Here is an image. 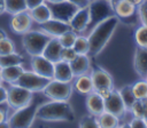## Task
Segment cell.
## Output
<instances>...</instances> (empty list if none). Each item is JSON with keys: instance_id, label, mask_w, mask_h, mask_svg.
<instances>
[{"instance_id": "13", "label": "cell", "mask_w": 147, "mask_h": 128, "mask_svg": "<svg viewBox=\"0 0 147 128\" xmlns=\"http://www.w3.org/2000/svg\"><path fill=\"white\" fill-rule=\"evenodd\" d=\"M31 67L32 71L45 77L47 79H53L54 73V63L47 59L42 54L31 56Z\"/></svg>"}, {"instance_id": "10", "label": "cell", "mask_w": 147, "mask_h": 128, "mask_svg": "<svg viewBox=\"0 0 147 128\" xmlns=\"http://www.w3.org/2000/svg\"><path fill=\"white\" fill-rule=\"evenodd\" d=\"M47 5L51 9V14H52L53 18L60 19V21H63V22H67V23H69V21L71 19L74 14L78 9L75 5H72L68 0H64V1H61V2H55V3L47 2Z\"/></svg>"}, {"instance_id": "18", "label": "cell", "mask_w": 147, "mask_h": 128, "mask_svg": "<svg viewBox=\"0 0 147 128\" xmlns=\"http://www.w3.org/2000/svg\"><path fill=\"white\" fill-rule=\"evenodd\" d=\"M113 6L115 15L118 19H129L137 14V6L129 0H116Z\"/></svg>"}, {"instance_id": "4", "label": "cell", "mask_w": 147, "mask_h": 128, "mask_svg": "<svg viewBox=\"0 0 147 128\" xmlns=\"http://www.w3.org/2000/svg\"><path fill=\"white\" fill-rule=\"evenodd\" d=\"M88 10H90L88 27H94L100 22L115 15L111 0H91L88 3Z\"/></svg>"}, {"instance_id": "48", "label": "cell", "mask_w": 147, "mask_h": 128, "mask_svg": "<svg viewBox=\"0 0 147 128\" xmlns=\"http://www.w3.org/2000/svg\"><path fill=\"white\" fill-rule=\"evenodd\" d=\"M2 82V77H1V67H0V85Z\"/></svg>"}, {"instance_id": "45", "label": "cell", "mask_w": 147, "mask_h": 128, "mask_svg": "<svg viewBox=\"0 0 147 128\" xmlns=\"http://www.w3.org/2000/svg\"><path fill=\"white\" fill-rule=\"evenodd\" d=\"M6 37H7L6 32H5L2 29H0V39H2V38H6Z\"/></svg>"}, {"instance_id": "27", "label": "cell", "mask_w": 147, "mask_h": 128, "mask_svg": "<svg viewBox=\"0 0 147 128\" xmlns=\"http://www.w3.org/2000/svg\"><path fill=\"white\" fill-rule=\"evenodd\" d=\"M23 61H24L23 56L15 51L7 54V55H1L0 56V67H7V66H11V65L22 64Z\"/></svg>"}, {"instance_id": "22", "label": "cell", "mask_w": 147, "mask_h": 128, "mask_svg": "<svg viewBox=\"0 0 147 128\" xmlns=\"http://www.w3.org/2000/svg\"><path fill=\"white\" fill-rule=\"evenodd\" d=\"M24 72V69L22 66V64H17V65H11V66H7V67H1V77H2V81L13 85L17 81V79L21 77V74Z\"/></svg>"}, {"instance_id": "5", "label": "cell", "mask_w": 147, "mask_h": 128, "mask_svg": "<svg viewBox=\"0 0 147 128\" xmlns=\"http://www.w3.org/2000/svg\"><path fill=\"white\" fill-rule=\"evenodd\" d=\"M37 109H38V104L36 102H33V99H32L26 106L17 109L15 111V113L10 118H8L7 126L20 127V128L31 127L36 119Z\"/></svg>"}, {"instance_id": "3", "label": "cell", "mask_w": 147, "mask_h": 128, "mask_svg": "<svg viewBox=\"0 0 147 128\" xmlns=\"http://www.w3.org/2000/svg\"><path fill=\"white\" fill-rule=\"evenodd\" d=\"M52 39L51 35L46 34L45 32L40 31H28L23 34L22 43L25 51L33 56V55H41L46 45Z\"/></svg>"}, {"instance_id": "37", "label": "cell", "mask_w": 147, "mask_h": 128, "mask_svg": "<svg viewBox=\"0 0 147 128\" xmlns=\"http://www.w3.org/2000/svg\"><path fill=\"white\" fill-rule=\"evenodd\" d=\"M77 55L78 54L75 51V49L72 47H63L62 51H61V59L70 63Z\"/></svg>"}, {"instance_id": "14", "label": "cell", "mask_w": 147, "mask_h": 128, "mask_svg": "<svg viewBox=\"0 0 147 128\" xmlns=\"http://www.w3.org/2000/svg\"><path fill=\"white\" fill-rule=\"evenodd\" d=\"M88 23H90L88 6L83 7V8H78L76 10V13L74 14V16L71 17V19L69 21L70 29L74 30L75 32H77V33L84 32L88 27Z\"/></svg>"}, {"instance_id": "2", "label": "cell", "mask_w": 147, "mask_h": 128, "mask_svg": "<svg viewBox=\"0 0 147 128\" xmlns=\"http://www.w3.org/2000/svg\"><path fill=\"white\" fill-rule=\"evenodd\" d=\"M36 118L42 121H68L75 120V112L68 101L47 102L37 109Z\"/></svg>"}, {"instance_id": "34", "label": "cell", "mask_w": 147, "mask_h": 128, "mask_svg": "<svg viewBox=\"0 0 147 128\" xmlns=\"http://www.w3.org/2000/svg\"><path fill=\"white\" fill-rule=\"evenodd\" d=\"M15 51V43L8 37L0 39V56Z\"/></svg>"}, {"instance_id": "49", "label": "cell", "mask_w": 147, "mask_h": 128, "mask_svg": "<svg viewBox=\"0 0 147 128\" xmlns=\"http://www.w3.org/2000/svg\"><path fill=\"white\" fill-rule=\"evenodd\" d=\"M145 80H146V81H147V75H146V78H145Z\"/></svg>"}, {"instance_id": "9", "label": "cell", "mask_w": 147, "mask_h": 128, "mask_svg": "<svg viewBox=\"0 0 147 128\" xmlns=\"http://www.w3.org/2000/svg\"><path fill=\"white\" fill-rule=\"evenodd\" d=\"M49 80L51 79L41 77L40 74L36 73L34 71H25L24 70V72L17 79L15 85H18L32 93H36V91H42V89L46 87V85L48 83Z\"/></svg>"}, {"instance_id": "24", "label": "cell", "mask_w": 147, "mask_h": 128, "mask_svg": "<svg viewBox=\"0 0 147 128\" xmlns=\"http://www.w3.org/2000/svg\"><path fill=\"white\" fill-rule=\"evenodd\" d=\"M32 19L39 24L41 23H45L46 21H48L49 18H52V14H51V9L47 5V2H44L41 3L40 6L29 10Z\"/></svg>"}, {"instance_id": "11", "label": "cell", "mask_w": 147, "mask_h": 128, "mask_svg": "<svg viewBox=\"0 0 147 128\" xmlns=\"http://www.w3.org/2000/svg\"><path fill=\"white\" fill-rule=\"evenodd\" d=\"M105 111L113 113L117 118H122L126 113L125 104L118 93V90L113 89L106 97H105Z\"/></svg>"}, {"instance_id": "47", "label": "cell", "mask_w": 147, "mask_h": 128, "mask_svg": "<svg viewBox=\"0 0 147 128\" xmlns=\"http://www.w3.org/2000/svg\"><path fill=\"white\" fill-rule=\"evenodd\" d=\"M144 119H145V121H146V123H147V107H146V112H145V115H144Z\"/></svg>"}, {"instance_id": "43", "label": "cell", "mask_w": 147, "mask_h": 128, "mask_svg": "<svg viewBox=\"0 0 147 128\" xmlns=\"http://www.w3.org/2000/svg\"><path fill=\"white\" fill-rule=\"evenodd\" d=\"M6 13V7H5V0H0V15Z\"/></svg>"}, {"instance_id": "32", "label": "cell", "mask_w": 147, "mask_h": 128, "mask_svg": "<svg viewBox=\"0 0 147 128\" xmlns=\"http://www.w3.org/2000/svg\"><path fill=\"white\" fill-rule=\"evenodd\" d=\"M76 38H77V32H75L74 30L70 29V30L65 31L63 34H61L57 39L60 40L62 47H72Z\"/></svg>"}, {"instance_id": "28", "label": "cell", "mask_w": 147, "mask_h": 128, "mask_svg": "<svg viewBox=\"0 0 147 128\" xmlns=\"http://www.w3.org/2000/svg\"><path fill=\"white\" fill-rule=\"evenodd\" d=\"M5 7H6V13L10 15L28 10L26 0H5Z\"/></svg>"}, {"instance_id": "41", "label": "cell", "mask_w": 147, "mask_h": 128, "mask_svg": "<svg viewBox=\"0 0 147 128\" xmlns=\"http://www.w3.org/2000/svg\"><path fill=\"white\" fill-rule=\"evenodd\" d=\"M8 121V111L7 109H0V125L6 123Z\"/></svg>"}, {"instance_id": "36", "label": "cell", "mask_w": 147, "mask_h": 128, "mask_svg": "<svg viewBox=\"0 0 147 128\" xmlns=\"http://www.w3.org/2000/svg\"><path fill=\"white\" fill-rule=\"evenodd\" d=\"M137 14L141 24L147 25V0H144L139 6H137Z\"/></svg>"}, {"instance_id": "23", "label": "cell", "mask_w": 147, "mask_h": 128, "mask_svg": "<svg viewBox=\"0 0 147 128\" xmlns=\"http://www.w3.org/2000/svg\"><path fill=\"white\" fill-rule=\"evenodd\" d=\"M74 88L77 93H79L82 95H87L94 90L92 79L90 75H86V74H82V75L76 77V80L74 82Z\"/></svg>"}, {"instance_id": "40", "label": "cell", "mask_w": 147, "mask_h": 128, "mask_svg": "<svg viewBox=\"0 0 147 128\" xmlns=\"http://www.w3.org/2000/svg\"><path fill=\"white\" fill-rule=\"evenodd\" d=\"M68 1L71 2L72 5H75L77 8H83V7L88 6L91 0H68Z\"/></svg>"}, {"instance_id": "8", "label": "cell", "mask_w": 147, "mask_h": 128, "mask_svg": "<svg viewBox=\"0 0 147 128\" xmlns=\"http://www.w3.org/2000/svg\"><path fill=\"white\" fill-rule=\"evenodd\" d=\"M32 99L33 93L18 85L14 83L7 89V103L10 107L15 110L26 106Z\"/></svg>"}, {"instance_id": "38", "label": "cell", "mask_w": 147, "mask_h": 128, "mask_svg": "<svg viewBox=\"0 0 147 128\" xmlns=\"http://www.w3.org/2000/svg\"><path fill=\"white\" fill-rule=\"evenodd\" d=\"M129 127H133V128H137V127H141V128H147V123L145 121L144 118H140V117H132L131 121L129 122Z\"/></svg>"}, {"instance_id": "29", "label": "cell", "mask_w": 147, "mask_h": 128, "mask_svg": "<svg viewBox=\"0 0 147 128\" xmlns=\"http://www.w3.org/2000/svg\"><path fill=\"white\" fill-rule=\"evenodd\" d=\"M132 86V91L137 99H147V81L141 78V80L136 81Z\"/></svg>"}, {"instance_id": "35", "label": "cell", "mask_w": 147, "mask_h": 128, "mask_svg": "<svg viewBox=\"0 0 147 128\" xmlns=\"http://www.w3.org/2000/svg\"><path fill=\"white\" fill-rule=\"evenodd\" d=\"M79 127H99L98 118L91 113L84 115L79 121Z\"/></svg>"}, {"instance_id": "6", "label": "cell", "mask_w": 147, "mask_h": 128, "mask_svg": "<svg viewBox=\"0 0 147 128\" xmlns=\"http://www.w3.org/2000/svg\"><path fill=\"white\" fill-rule=\"evenodd\" d=\"M74 86L71 82L59 81L51 79L46 87L42 89V93L46 97L54 101H68L71 96Z\"/></svg>"}, {"instance_id": "12", "label": "cell", "mask_w": 147, "mask_h": 128, "mask_svg": "<svg viewBox=\"0 0 147 128\" xmlns=\"http://www.w3.org/2000/svg\"><path fill=\"white\" fill-rule=\"evenodd\" d=\"M32 17L29 13V10L20 11L16 14H13L9 21L10 30L17 34H24L25 32L30 31L32 26Z\"/></svg>"}, {"instance_id": "26", "label": "cell", "mask_w": 147, "mask_h": 128, "mask_svg": "<svg viewBox=\"0 0 147 128\" xmlns=\"http://www.w3.org/2000/svg\"><path fill=\"white\" fill-rule=\"evenodd\" d=\"M124 104H125V107L127 111H130V109L132 107V105L134 104V102L137 101L133 91H132V86L131 85H126L124 87H122L119 90H118Z\"/></svg>"}, {"instance_id": "7", "label": "cell", "mask_w": 147, "mask_h": 128, "mask_svg": "<svg viewBox=\"0 0 147 128\" xmlns=\"http://www.w3.org/2000/svg\"><path fill=\"white\" fill-rule=\"evenodd\" d=\"M90 77L92 79L94 90L96 93H99L103 98L114 89L113 77L105 69L99 67V66H94Z\"/></svg>"}, {"instance_id": "30", "label": "cell", "mask_w": 147, "mask_h": 128, "mask_svg": "<svg viewBox=\"0 0 147 128\" xmlns=\"http://www.w3.org/2000/svg\"><path fill=\"white\" fill-rule=\"evenodd\" d=\"M72 48L75 49V51L79 55H83V54H88V50H90V42H88V38L87 37H84V35H77L75 42H74V46Z\"/></svg>"}, {"instance_id": "16", "label": "cell", "mask_w": 147, "mask_h": 128, "mask_svg": "<svg viewBox=\"0 0 147 128\" xmlns=\"http://www.w3.org/2000/svg\"><path fill=\"white\" fill-rule=\"evenodd\" d=\"M85 105H86L88 113L98 117L99 114H101L105 111V98L99 93L93 90L86 95Z\"/></svg>"}, {"instance_id": "20", "label": "cell", "mask_w": 147, "mask_h": 128, "mask_svg": "<svg viewBox=\"0 0 147 128\" xmlns=\"http://www.w3.org/2000/svg\"><path fill=\"white\" fill-rule=\"evenodd\" d=\"M70 66L72 70V74L74 78L82 75V74H86L90 70H91V61L90 57L86 54L83 55H77L71 62H70Z\"/></svg>"}, {"instance_id": "44", "label": "cell", "mask_w": 147, "mask_h": 128, "mask_svg": "<svg viewBox=\"0 0 147 128\" xmlns=\"http://www.w3.org/2000/svg\"><path fill=\"white\" fill-rule=\"evenodd\" d=\"M129 1H130V2H132V3H133V5H136V6H139L144 0H129Z\"/></svg>"}, {"instance_id": "17", "label": "cell", "mask_w": 147, "mask_h": 128, "mask_svg": "<svg viewBox=\"0 0 147 128\" xmlns=\"http://www.w3.org/2000/svg\"><path fill=\"white\" fill-rule=\"evenodd\" d=\"M133 69L137 74L145 79L147 75V48L145 47H136L134 56H133Z\"/></svg>"}, {"instance_id": "21", "label": "cell", "mask_w": 147, "mask_h": 128, "mask_svg": "<svg viewBox=\"0 0 147 128\" xmlns=\"http://www.w3.org/2000/svg\"><path fill=\"white\" fill-rule=\"evenodd\" d=\"M62 45L60 42V40L57 38H52L48 43L46 45L44 51H42V55L49 59L51 62L55 63L57 61L61 59V51H62Z\"/></svg>"}, {"instance_id": "42", "label": "cell", "mask_w": 147, "mask_h": 128, "mask_svg": "<svg viewBox=\"0 0 147 128\" xmlns=\"http://www.w3.org/2000/svg\"><path fill=\"white\" fill-rule=\"evenodd\" d=\"M7 102V88L0 85V104Z\"/></svg>"}, {"instance_id": "31", "label": "cell", "mask_w": 147, "mask_h": 128, "mask_svg": "<svg viewBox=\"0 0 147 128\" xmlns=\"http://www.w3.org/2000/svg\"><path fill=\"white\" fill-rule=\"evenodd\" d=\"M134 41L137 46L147 48V25L141 24L137 27L134 32Z\"/></svg>"}, {"instance_id": "39", "label": "cell", "mask_w": 147, "mask_h": 128, "mask_svg": "<svg viewBox=\"0 0 147 128\" xmlns=\"http://www.w3.org/2000/svg\"><path fill=\"white\" fill-rule=\"evenodd\" d=\"M46 2V0H26V7H28V10H31L38 6H40L41 3Z\"/></svg>"}, {"instance_id": "25", "label": "cell", "mask_w": 147, "mask_h": 128, "mask_svg": "<svg viewBox=\"0 0 147 128\" xmlns=\"http://www.w3.org/2000/svg\"><path fill=\"white\" fill-rule=\"evenodd\" d=\"M98 123L99 127H103V128H114V127H118L119 126V118H117L116 115H114L110 112L103 111L101 114H99L98 117Z\"/></svg>"}, {"instance_id": "50", "label": "cell", "mask_w": 147, "mask_h": 128, "mask_svg": "<svg viewBox=\"0 0 147 128\" xmlns=\"http://www.w3.org/2000/svg\"><path fill=\"white\" fill-rule=\"evenodd\" d=\"M111 1H113V0H111Z\"/></svg>"}, {"instance_id": "46", "label": "cell", "mask_w": 147, "mask_h": 128, "mask_svg": "<svg viewBox=\"0 0 147 128\" xmlns=\"http://www.w3.org/2000/svg\"><path fill=\"white\" fill-rule=\"evenodd\" d=\"M47 2H52V3H55V2H61V1H64V0H46Z\"/></svg>"}, {"instance_id": "19", "label": "cell", "mask_w": 147, "mask_h": 128, "mask_svg": "<svg viewBox=\"0 0 147 128\" xmlns=\"http://www.w3.org/2000/svg\"><path fill=\"white\" fill-rule=\"evenodd\" d=\"M53 79L59 80V81H64V82H71L74 79V74H72L70 63L62 61V59L55 62Z\"/></svg>"}, {"instance_id": "1", "label": "cell", "mask_w": 147, "mask_h": 128, "mask_svg": "<svg viewBox=\"0 0 147 128\" xmlns=\"http://www.w3.org/2000/svg\"><path fill=\"white\" fill-rule=\"evenodd\" d=\"M118 23H119L118 17L114 15L100 22L93 27L90 35L87 37L90 42L88 54L91 56H96L103 50V48L107 46L108 41L110 40L111 35L114 34Z\"/></svg>"}, {"instance_id": "15", "label": "cell", "mask_w": 147, "mask_h": 128, "mask_svg": "<svg viewBox=\"0 0 147 128\" xmlns=\"http://www.w3.org/2000/svg\"><path fill=\"white\" fill-rule=\"evenodd\" d=\"M40 29L42 32H45L46 34L51 35L52 38H59L61 34H63L65 31L70 30V25L67 22L60 21V19H55V18H49L48 21H46L45 23L40 24Z\"/></svg>"}, {"instance_id": "33", "label": "cell", "mask_w": 147, "mask_h": 128, "mask_svg": "<svg viewBox=\"0 0 147 128\" xmlns=\"http://www.w3.org/2000/svg\"><path fill=\"white\" fill-rule=\"evenodd\" d=\"M146 107H147V99H137L134 102V104L132 105V107L130 109V112L132 113L133 117H140L144 118L145 112H146Z\"/></svg>"}]
</instances>
